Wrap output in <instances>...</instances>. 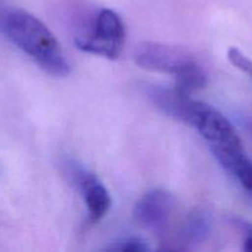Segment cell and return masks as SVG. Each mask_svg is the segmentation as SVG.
<instances>
[{
	"instance_id": "cell-12",
	"label": "cell",
	"mask_w": 252,
	"mask_h": 252,
	"mask_svg": "<svg viewBox=\"0 0 252 252\" xmlns=\"http://www.w3.org/2000/svg\"><path fill=\"white\" fill-rule=\"evenodd\" d=\"M231 223L236 226L243 234L245 235V240H244V251L252 252V224L250 221L243 220L240 218H233Z\"/></svg>"
},
{
	"instance_id": "cell-1",
	"label": "cell",
	"mask_w": 252,
	"mask_h": 252,
	"mask_svg": "<svg viewBox=\"0 0 252 252\" xmlns=\"http://www.w3.org/2000/svg\"><path fill=\"white\" fill-rule=\"evenodd\" d=\"M0 32L53 76H66L70 64L51 30L34 15L17 7L0 9Z\"/></svg>"
},
{
	"instance_id": "cell-9",
	"label": "cell",
	"mask_w": 252,
	"mask_h": 252,
	"mask_svg": "<svg viewBox=\"0 0 252 252\" xmlns=\"http://www.w3.org/2000/svg\"><path fill=\"white\" fill-rule=\"evenodd\" d=\"M212 230V220L209 214L203 209H194L187 218L182 235L189 244L196 245L207 240Z\"/></svg>"
},
{
	"instance_id": "cell-13",
	"label": "cell",
	"mask_w": 252,
	"mask_h": 252,
	"mask_svg": "<svg viewBox=\"0 0 252 252\" xmlns=\"http://www.w3.org/2000/svg\"><path fill=\"white\" fill-rule=\"evenodd\" d=\"M243 125H244V127H245L252 135V116H248V117L244 118Z\"/></svg>"
},
{
	"instance_id": "cell-2",
	"label": "cell",
	"mask_w": 252,
	"mask_h": 252,
	"mask_svg": "<svg viewBox=\"0 0 252 252\" xmlns=\"http://www.w3.org/2000/svg\"><path fill=\"white\" fill-rule=\"evenodd\" d=\"M125 39L126 30L122 19L113 10L102 9L96 16L93 32L89 36L78 37L75 46L86 53L117 59Z\"/></svg>"
},
{
	"instance_id": "cell-7",
	"label": "cell",
	"mask_w": 252,
	"mask_h": 252,
	"mask_svg": "<svg viewBox=\"0 0 252 252\" xmlns=\"http://www.w3.org/2000/svg\"><path fill=\"white\" fill-rule=\"evenodd\" d=\"M148 96L152 102L165 115L186 123L187 111L192 100L191 96L181 93L175 86L174 88L152 86L148 89Z\"/></svg>"
},
{
	"instance_id": "cell-5",
	"label": "cell",
	"mask_w": 252,
	"mask_h": 252,
	"mask_svg": "<svg viewBox=\"0 0 252 252\" xmlns=\"http://www.w3.org/2000/svg\"><path fill=\"white\" fill-rule=\"evenodd\" d=\"M175 198L165 189H152L135 203L133 216L140 226L161 233L169 225Z\"/></svg>"
},
{
	"instance_id": "cell-6",
	"label": "cell",
	"mask_w": 252,
	"mask_h": 252,
	"mask_svg": "<svg viewBox=\"0 0 252 252\" xmlns=\"http://www.w3.org/2000/svg\"><path fill=\"white\" fill-rule=\"evenodd\" d=\"M212 153L224 170L229 172L252 198V160L244 148L211 147Z\"/></svg>"
},
{
	"instance_id": "cell-4",
	"label": "cell",
	"mask_w": 252,
	"mask_h": 252,
	"mask_svg": "<svg viewBox=\"0 0 252 252\" xmlns=\"http://www.w3.org/2000/svg\"><path fill=\"white\" fill-rule=\"evenodd\" d=\"M186 123L196 128L211 147L243 148V142L228 118L208 103L191 100Z\"/></svg>"
},
{
	"instance_id": "cell-3",
	"label": "cell",
	"mask_w": 252,
	"mask_h": 252,
	"mask_svg": "<svg viewBox=\"0 0 252 252\" xmlns=\"http://www.w3.org/2000/svg\"><path fill=\"white\" fill-rule=\"evenodd\" d=\"M134 62L139 68L149 71L179 76L198 64L186 48L160 42H143L134 51Z\"/></svg>"
},
{
	"instance_id": "cell-11",
	"label": "cell",
	"mask_w": 252,
	"mask_h": 252,
	"mask_svg": "<svg viewBox=\"0 0 252 252\" xmlns=\"http://www.w3.org/2000/svg\"><path fill=\"white\" fill-rule=\"evenodd\" d=\"M228 59L236 69L241 70L252 79V61L240 49H238L236 47H230L228 49Z\"/></svg>"
},
{
	"instance_id": "cell-10",
	"label": "cell",
	"mask_w": 252,
	"mask_h": 252,
	"mask_svg": "<svg viewBox=\"0 0 252 252\" xmlns=\"http://www.w3.org/2000/svg\"><path fill=\"white\" fill-rule=\"evenodd\" d=\"M106 250L110 251H123V252H148L150 251V246L147 241L138 236H128L113 243Z\"/></svg>"
},
{
	"instance_id": "cell-8",
	"label": "cell",
	"mask_w": 252,
	"mask_h": 252,
	"mask_svg": "<svg viewBox=\"0 0 252 252\" xmlns=\"http://www.w3.org/2000/svg\"><path fill=\"white\" fill-rule=\"evenodd\" d=\"M81 193L84 196V201H85L86 208H88L90 220L94 223L101 220L110 211L112 199H111V196L106 187L97 179V176L90 180L81 189Z\"/></svg>"
}]
</instances>
